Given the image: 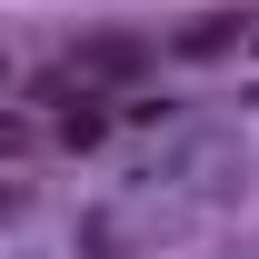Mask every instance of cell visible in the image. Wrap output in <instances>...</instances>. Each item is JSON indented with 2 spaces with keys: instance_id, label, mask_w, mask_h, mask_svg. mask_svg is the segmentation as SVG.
<instances>
[{
  "instance_id": "6da1fadb",
  "label": "cell",
  "mask_w": 259,
  "mask_h": 259,
  "mask_svg": "<svg viewBox=\"0 0 259 259\" xmlns=\"http://www.w3.org/2000/svg\"><path fill=\"white\" fill-rule=\"evenodd\" d=\"M169 50H180V60H229V50H239V10H199Z\"/></svg>"
},
{
  "instance_id": "3957f363",
  "label": "cell",
  "mask_w": 259,
  "mask_h": 259,
  "mask_svg": "<svg viewBox=\"0 0 259 259\" xmlns=\"http://www.w3.org/2000/svg\"><path fill=\"white\" fill-rule=\"evenodd\" d=\"M10 209H20V190H10V180H0V220H10Z\"/></svg>"
},
{
  "instance_id": "7a4b0ae2",
  "label": "cell",
  "mask_w": 259,
  "mask_h": 259,
  "mask_svg": "<svg viewBox=\"0 0 259 259\" xmlns=\"http://www.w3.org/2000/svg\"><path fill=\"white\" fill-rule=\"evenodd\" d=\"M140 70H150L140 40H80V80H140Z\"/></svg>"
}]
</instances>
